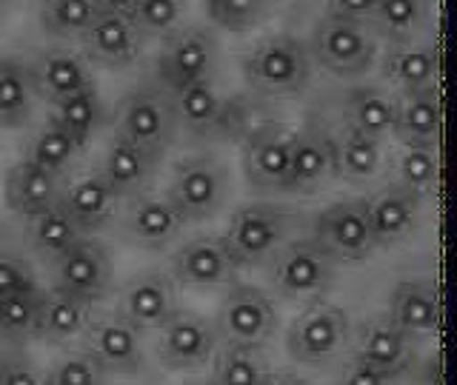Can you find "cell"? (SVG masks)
I'll return each instance as SVG.
<instances>
[{"instance_id": "cell-1", "label": "cell", "mask_w": 457, "mask_h": 385, "mask_svg": "<svg viewBox=\"0 0 457 385\" xmlns=\"http://www.w3.org/2000/svg\"><path fill=\"white\" fill-rule=\"evenodd\" d=\"M300 223H303V217L297 211L254 200V203H243L232 211L220 237L226 240L240 268H257L271 263L283 246H289L295 237H300Z\"/></svg>"}, {"instance_id": "cell-2", "label": "cell", "mask_w": 457, "mask_h": 385, "mask_svg": "<svg viewBox=\"0 0 457 385\" xmlns=\"http://www.w3.org/2000/svg\"><path fill=\"white\" fill-rule=\"evenodd\" d=\"M243 75H246L249 89L261 97H297L312 78V57L306 40L289 32L257 40L249 54L243 57Z\"/></svg>"}, {"instance_id": "cell-3", "label": "cell", "mask_w": 457, "mask_h": 385, "mask_svg": "<svg viewBox=\"0 0 457 385\" xmlns=\"http://www.w3.org/2000/svg\"><path fill=\"white\" fill-rule=\"evenodd\" d=\"M312 63L335 78H361L378 61V40L369 26L323 12L306 43Z\"/></svg>"}, {"instance_id": "cell-4", "label": "cell", "mask_w": 457, "mask_h": 385, "mask_svg": "<svg viewBox=\"0 0 457 385\" xmlns=\"http://www.w3.org/2000/svg\"><path fill=\"white\" fill-rule=\"evenodd\" d=\"M271 289L286 303H314L335 283V260L312 237H295L269 263Z\"/></svg>"}, {"instance_id": "cell-5", "label": "cell", "mask_w": 457, "mask_h": 385, "mask_svg": "<svg viewBox=\"0 0 457 385\" xmlns=\"http://www.w3.org/2000/svg\"><path fill=\"white\" fill-rule=\"evenodd\" d=\"M169 203L178 209L183 223H206L214 220L226 206L228 175L212 154H192L171 171Z\"/></svg>"}, {"instance_id": "cell-6", "label": "cell", "mask_w": 457, "mask_h": 385, "mask_svg": "<svg viewBox=\"0 0 457 385\" xmlns=\"http://www.w3.org/2000/svg\"><path fill=\"white\" fill-rule=\"evenodd\" d=\"M349 342H352L349 314L332 303H323V299L306 303L303 311L292 320L289 334H286V348H289L292 360L314 368L335 363L349 348Z\"/></svg>"}, {"instance_id": "cell-7", "label": "cell", "mask_w": 457, "mask_h": 385, "mask_svg": "<svg viewBox=\"0 0 457 385\" xmlns=\"http://www.w3.org/2000/svg\"><path fill=\"white\" fill-rule=\"evenodd\" d=\"M114 128H118L114 137L132 143L161 160V154L175 143L178 135V118L169 92H161V86L157 89L143 86V89L126 94L114 111Z\"/></svg>"}, {"instance_id": "cell-8", "label": "cell", "mask_w": 457, "mask_h": 385, "mask_svg": "<svg viewBox=\"0 0 457 385\" xmlns=\"http://www.w3.org/2000/svg\"><path fill=\"white\" fill-rule=\"evenodd\" d=\"M212 325L220 346L263 348L278 328V308L261 289L235 283L226 289Z\"/></svg>"}, {"instance_id": "cell-9", "label": "cell", "mask_w": 457, "mask_h": 385, "mask_svg": "<svg viewBox=\"0 0 457 385\" xmlns=\"http://www.w3.org/2000/svg\"><path fill=\"white\" fill-rule=\"evenodd\" d=\"M218 37L206 26H180L175 35L163 40L154 57V75L166 86V92H178L186 86L212 80L218 66Z\"/></svg>"}, {"instance_id": "cell-10", "label": "cell", "mask_w": 457, "mask_h": 385, "mask_svg": "<svg viewBox=\"0 0 457 385\" xmlns=\"http://www.w3.org/2000/svg\"><path fill=\"white\" fill-rule=\"evenodd\" d=\"M312 240L332 257L335 263H361L375 251L369 232L366 200L346 197L323 209L312 223Z\"/></svg>"}, {"instance_id": "cell-11", "label": "cell", "mask_w": 457, "mask_h": 385, "mask_svg": "<svg viewBox=\"0 0 457 385\" xmlns=\"http://www.w3.org/2000/svg\"><path fill=\"white\" fill-rule=\"evenodd\" d=\"M220 340L204 314L178 308L157 328V360L169 371H197L212 363Z\"/></svg>"}, {"instance_id": "cell-12", "label": "cell", "mask_w": 457, "mask_h": 385, "mask_svg": "<svg viewBox=\"0 0 457 385\" xmlns=\"http://www.w3.org/2000/svg\"><path fill=\"white\" fill-rule=\"evenodd\" d=\"M169 274L183 289L214 291L235 285L240 266L220 234H200L178 246V251L171 254Z\"/></svg>"}, {"instance_id": "cell-13", "label": "cell", "mask_w": 457, "mask_h": 385, "mask_svg": "<svg viewBox=\"0 0 457 385\" xmlns=\"http://www.w3.org/2000/svg\"><path fill=\"white\" fill-rule=\"evenodd\" d=\"M52 263V289L86 303H100L112 289V257L89 234L57 254Z\"/></svg>"}, {"instance_id": "cell-14", "label": "cell", "mask_w": 457, "mask_h": 385, "mask_svg": "<svg viewBox=\"0 0 457 385\" xmlns=\"http://www.w3.org/2000/svg\"><path fill=\"white\" fill-rule=\"evenodd\" d=\"M292 128L286 123H257L243 137L240 157L246 183L257 192H286L289 183Z\"/></svg>"}, {"instance_id": "cell-15", "label": "cell", "mask_w": 457, "mask_h": 385, "mask_svg": "<svg viewBox=\"0 0 457 385\" xmlns=\"http://www.w3.org/2000/svg\"><path fill=\"white\" fill-rule=\"evenodd\" d=\"M86 354L114 377H137L146 371V354L143 340L135 325H129L120 314H95L89 332L83 334Z\"/></svg>"}, {"instance_id": "cell-16", "label": "cell", "mask_w": 457, "mask_h": 385, "mask_svg": "<svg viewBox=\"0 0 457 385\" xmlns=\"http://www.w3.org/2000/svg\"><path fill=\"white\" fill-rule=\"evenodd\" d=\"M335 180V154L332 137L314 120L292 128V154H289V183L286 192L292 194H318Z\"/></svg>"}, {"instance_id": "cell-17", "label": "cell", "mask_w": 457, "mask_h": 385, "mask_svg": "<svg viewBox=\"0 0 457 385\" xmlns=\"http://www.w3.org/2000/svg\"><path fill=\"white\" fill-rule=\"evenodd\" d=\"M178 311V283L166 271H140L120 291V317L137 332H157Z\"/></svg>"}, {"instance_id": "cell-18", "label": "cell", "mask_w": 457, "mask_h": 385, "mask_svg": "<svg viewBox=\"0 0 457 385\" xmlns=\"http://www.w3.org/2000/svg\"><path fill=\"white\" fill-rule=\"evenodd\" d=\"M143 46H146V40L135 32V26L126 20L118 4H106L104 14L80 37V54L86 61L118 71L135 66L143 57Z\"/></svg>"}, {"instance_id": "cell-19", "label": "cell", "mask_w": 457, "mask_h": 385, "mask_svg": "<svg viewBox=\"0 0 457 385\" xmlns=\"http://www.w3.org/2000/svg\"><path fill=\"white\" fill-rule=\"evenodd\" d=\"M183 217L178 209L169 203L166 194H137L126 203L120 232L137 249L161 251L171 246L183 232Z\"/></svg>"}, {"instance_id": "cell-20", "label": "cell", "mask_w": 457, "mask_h": 385, "mask_svg": "<svg viewBox=\"0 0 457 385\" xmlns=\"http://www.w3.org/2000/svg\"><path fill=\"white\" fill-rule=\"evenodd\" d=\"M29 75H32L37 100H46L49 106L61 103L66 97H75L86 89H95L92 66L80 52L63 46L43 49L29 61Z\"/></svg>"}, {"instance_id": "cell-21", "label": "cell", "mask_w": 457, "mask_h": 385, "mask_svg": "<svg viewBox=\"0 0 457 385\" xmlns=\"http://www.w3.org/2000/svg\"><path fill=\"white\" fill-rule=\"evenodd\" d=\"M171 106H175L178 126L192 135H218L235 126L237 106L228 100L214 80H200L186 86V89L171 92Z\"/></svg>"}, {"instance_id": "cell-22", "label": "cell", "mask_w": 457, "mask_h": 385, "mask_svg": "<svg viewBox=\"0 0 457 385\" xmlns=\"http://www.w3.org/2000/svg\"><path fill=\"white\" fill-rule=\"evenodd\" d=\"M369 232L375 240V249H392L411 237L420 217V197L400 189V185H386L378 194L366 200Z\"/></svg>"}, {"instance_id": "cell-23", "label": "cell", "mask_w": 457, "mask_h": 385, "mask_svg": "<svg viewBox=\"0 0 457 385\" xmlns=\"http://www.w3.org/2000/svg\"><path fill=\"white\" fill-rule=\"evenodd\" d=\"M354 356L395 380L411 365L414 346L411 337L400 332L389 317H380L361 325V332L354 337Z\"/></svg>"}, {"instance_id": "cell-24", "label": "cell", "mask_w": 457, "mask_h": 385, "mask_svg": "<svg viewBox=\"0 0 457 385\" xmlns=\"http://www.w3.org/2000/svg\"><path fill=\"white\" fill-rule=\"evenodd\" d=\"M118 203L120 197L109 189V183L97 171H86V175H78L63 183V194L57 206L83 228V234H89L112 223Z\"/></svg>"}, {"instance_id": "cell-25", "label": "cell", "mask_w": 457, "mask_h": 385, "mask_svg": "<svg viewBox=\"0 0 457 385\" xmlns=\"http://www.w3.org/2000/svg\"><path fill=\"white\" fill-rule=\"evenodd\" d=\"M157 171V157L143 152L132 143H126L120 137H114L109 143V149L104 154V163H100L97 175L109 183V189L118 194L120 200H132L137 194H146L149 185L154 180Z\"/></svg>"}, {"instance_id": "cell-26", "label": "cell", "mask_w": 457, "mask_h": 385, "mask_svg": "<svg viewBox=\"0 0 457 385\" xmlns=\"http://www.w3.org/2000/svg\"><path fill=\"white\" fill-rule=\"evenodd\" d=\"M95 320V306L63 291H43L40 317L35 340L52 342V346H66L71 340H83Z\"/></svg>"}, {"instance_id": "cell-27", "label": "cell", "mask_w": 457, "mask_h": 385, "mask_svg": "<svg viewBox=\"0 0 457 385\" xmlns=\"http://www.w3.org/2000/svg\"><path fill=\"white\" fill-rule=\"evenodd\" d=\"M63 177H54L49 171H43L37 166L18 163L9 168L6 175V206L18 214V217H35L54 209L61 203L63 194Z\"/></svg>"}, {"instance_id": "cell-28", "label": "cell", "mask_w": 457, "mask_h": 385, "mask_svg": "<svg viewBox=\"0 0 457 385\" xmlns=\"http://www.w3.org/2000/svg\"><path fill=\"white\" fill-rule=\"evenodd\" d=\"M389 320L406 337H428L440 323V294L437 285L426 280H406L395 285Z\"/></svg>"}, {"instance_id": "cell-29", "label": "cell", "mask_w": 457, "mask_h": 385, "mask_svg": "<svg viewBox=\"0 0 457 385\" xmlns=\"http://www.w3.org/2000/svg\"><path fill=\"white\" fill-rule=\"evenodd\" d=\"M383 75L400 94H414L435 89L437 78V52L428 43H400L389 46L383 54Z\"/></svg>"}, {"instance_id": "cell-30", "label": "cell", "mask_w": 457, "mask_h": 385, "mask_svg": "<svg viewBox=\"0 0 457 385\" xmlns=\"http://www.w3.org/2000/svg\"><path fill=\"white\" fill-rule=\"evenodd\" d=\"M440 118H443V114H440L437 89L400 94L392 135L403 143V146L435 149V143L440 137Z\"/></svg>"}, {"instance_id": "cell-31", "label": "cell", "mask_w": 457, "mask_h": 385, "mask_svg": "<svg viewBox=\"0 0 457 385\" xmlns=\"http://www.w3.org/2000/svg\"><path fill=\"white\" fill-rule=\"evenodd\" d=\"M428 4L423 0H371L366 26L375 40H389L392 46L414 43L428 26Z\"/></svg>"}, {"instance_id": "cell-32", "label": "cell", "mask_w": 457, "mask_h": 385, "mask_svg": "<svg viewBox=\"0 0 457 385\" xmlns=\"http://www.w3.org/2000/svg\"><path fill=\"white\" fill-rule=\"evenodd\" d=\"M328 137H332V154H335V177L346 183H363L380 171L383 166L380 140L357 135L349 126L337 128V132Z\"/></svg>"}, {"instance_id": "cell-33", "label": "cell", "mask_w": 457, "mask_h": 385, "mask_svg": "<svg viewBox=\"0 0 457 385\" xmlns=\"http://www.w3.org/2000/svg\"><path fill=\"white\" fill-rule=\"evenodd\" d=\"M397 97L378 89V86H357L346 97V126L357 135L380 140L395 128Z\"/></svg>"}, {"instance_id": "cell-34", "label": "cell", "mask_w": 457, "mask_h": 385, "mask_svg": "<svg viewBox=\"0 0 457 385\" xmlns=\"http://www.w3.org/2000/svg\"><path fill=\"white\" fill-rule=\"evenodd\" d=\"M37 103V92L29 63L18 57H0V126L18 128L29 123Z\"/></svg>"}, {"instance_id": "cell-35", "label": "cell", "mask_w": 457, "mask_h": 385, "mask_svg": "<svg viewBox=\"0 0 457 385\" xmlns=\"http://www.w3.org/2000/svg\"><path fill=\"white\" fill-rule=\"evenodd\" d=\"M104 9L106 4L100 0H49V4H40L37 23L43 32L57 40H80Z\"/></svg>"}, {"instance_id": "cell-36", "label": "cell", "mask_w": 457, "mask_h": 385, "mask_svg": "<svg viewBox=\"0 0 457 385\" xmlns=\"http://www.w3.org/2000/svg\"><path fill=\"white\" fill-rule=\"evenodd\" d=\"M104 120H106V106H104V100H100L97 89H86L75 97L61 100V103L52 106V114H49V123L61 128V132H66L83 149L97 128L104 126Z\"/></svg>"}, {"instance_id": "cell-37", "label": "cell", "mask_w": 457, "mask_h": 385, "mask_svg": "<svg viewBox=\"0 0 457 385\" xmlns=\"http://www.w3.org/2000/svg\"><path fill=\"white\" fill-rule=\"evenodd\" d=\"M80 154H83V146H78V143L71 140L66 132H61L57 126L46 123L43 128H37L32 137H29L23 163L37 166L43 171H49V175L66 180V175L75 168Z\"/></svg>"}, {"instance_id": "cell-38", "label": "cell", "mask_w": 457, "mask_h": 385, "mask_svg": "<svg viewBox=\"0 0 457 385\" xmlns=\"http://www.w3.org/2000/svg\"><path fill=\"white\" fill-rule=\"evenodd\" d=\"M212 385H263L269 365L261 348L218 346L212 356Z\"/></svg>"}, {"instance_id": "cell-39", "label": "cell", "mask_w": 457, "mask_h": 385, "mask_svg": "<svg viewBox=\"0 0 457 385\" xmlns=\"http://www.w3.org/2000/svg\"><path fill=\"white\" fill-rule=\"evenodd\" d=\"M26 223H29L26 225L29 242H32V249L40 257H46V260H54V257L63 254L71 242H78L80 237H86L83 228L71 220L61 206H54V209L43 211V214H35V217H29Z\"/></svg>"}, {"instance_id": "cell-40", "label": "cell", "mask_w": 457, "mask_h": 385, "mask_svg": "<svg viewBox=\"0 0 457 385\" xmlns=\"http://www.w3.org/2000/svg\"><path fill=\"white\" fill-rule=\"evenodd\" d=\"M118 6L143 40L171 37L180 29V20L186 14V6L175 4V0H132V4H118Z\"/></svg>"}, {"instance_id": "cell-41", "label": "cell", "mask_w": 457, "mask_h": 385, "mask_svg": "<svg viewBox=\"0 0 457 385\" xmlns=\"http://www.w3.org/2000/svg\"><path fill=\"white\" fill-rule=\"evenodd\" d=\"M40 299L43 289H29L9 297H0V337L23 346L35 340L37 334V317H40Z\"/></svg>"}, {"instance_id": "cell-42", "label": "cell", "mask_w": 457, "mask_h": 385, "mask_svg": "<svg viewBox=\"0 0 457 385\" xmlns=\"http://www.w3.org/2000/svg\"><path fill=\"white\" fill-rule=\"evenodd\" d=\"M437 183V152L423 146H403L395 157V185L423 197L435 189Z\"/></svg>"}, {"instance_id": "cell-43", "label": "cell", "mask_w": 457, "mask_h": 385, "mask_svg": "<svg viewBox=\"0 0 457 385\" xmlns=\"http://www.w3.org/2000/svg\"><path fill=\"white\" fill-rule=\"evenodd\" d=\"M269 12L271 6L261 4V0H252V4L249 0H214V4L206 6L209 20L218 29H226V32H235V35L257 29L269 18Z\"/></svg>"}, {"instance_id": "cell-44", "label": "cell", "mask_w": 457, "mask_h": 385, "mask_svg": "<svg viewBox=\"0 0 457 385\" xmlns=\"http://www.w3.org/2000/svg\"><path fill=\"white\" fill-rule=\"evenodd\" d=\"M46 385H106V371L92 354L69 351L46 371Z\"/></svg>"}, {"instance_id": "cell-45", "label": "cell", "mask_w": 457, "mask_h": 385, "mask_svg": "<svg viewBox=\"0 0 457 385\" xmlns=\"http://www.w3.org/2000/svg\"><path fill=\"white\" fill-rule=\"evenodd\" d=\"M29 289H37V277L32 266L18 254L0 251V297L29 291Z\"/></svg>"}, {"instance_id": "cell-46", "label": "cell", "mask_w": 457, "mask_h": 385, "mask_svg": "<svg viewBox=\"0 0 457 385\" xmlns=\"http://www.w3.org/2000/svg\"><path fill=\"white\" fill-rule=\"evenodd\" d=\"M0 385H46V371L21 354H12L0 363Z\"/></svg>"}, {"instance_id": "cell-47", "label": "cell", "mask_w": 457, "mask_h": 385, "mask_svg": "<svg viewBox=\"0 0 457 385\" xmlns=\"http://www.w3.org/2000/svg\"><path fill=\"white\" fill-rule=\"evenodd\" d=\"M392 380L380 374L378 368L366 365L363 360H357V356H352V360L346 363V368H343V374L337 377V385H389Z\"/></svg>"}, {"instance_id": "cell-48", "label": "cell", "mask_w": 457, "mask_h": 385, "mask_svg": "<svg viewBox=\"0 0 457 385\" xmlns=\"http://www.w3.org/2000/svg\"><path fill=\"white\" fill-rule=\"evenodd\" d=\"M263 385H309L303 377L292 374V371H269Z\"/></svg>"}, {"instance_id": "cell-49", "label": "cell", "mask_w": 457, "mask_h": 385, "mask_svg": "<svg viewBox=\"0 0 457 385\" xmlns=\"http://www.w3.org/2000/svg\"><path fill=\"white\" fill-rule=\"evenodd\" d=\"M4 14H6V6H4V4H0V20H4Z\"/></svg>"}, {"instance_id": "cell-50", "label": "cell", "mask_w": 457, "mask_h": 385, "mask_svg": "<svg viewBox=\"0 0 457 385\" xmlns=\"http://www.w3.org/2000/svg\"><path fill=\"white\" fill-rule=\"evenodd\" d=\"M186 385H212V382H186Z\"/></svg>"}, {"instance_id": "cell-51", "label": "cell", "mask_w": 457, "mask_h": 385, "mask_svg": "<svg viewBox=\"0 0 457 385\" xmlns=\"http://www.w3.org/2000/svg\"><path fill=\"white\" fill-rule=\"evenodd\" d=\"M0 363H4V356H0Z\"/></svg>"}]
</instances>
